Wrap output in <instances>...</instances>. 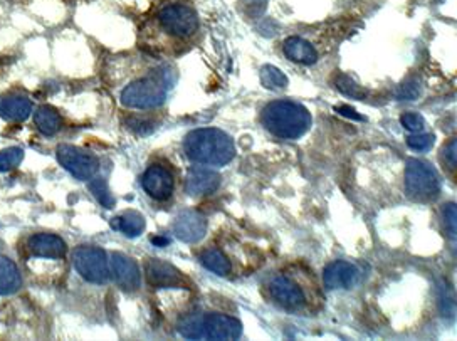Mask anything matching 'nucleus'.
<instances>
[{"instance_id": "7", "label": "nucleus", "mask_w": 457, "mask_h": 341, "mask_svg": "<svg viewBox=\"0 0 457 341\" xmlns=\"http://www.w3.org/2000/svg\"><path fill=\"white\" fill-rule=\"evenodd\" d=\"M73 262L79 276L93 284H103L110 277L106 253L94 245H81L73 253Z\"/></svg>"}, {"instance_id": "14", "label": "nucleus", "mask_w": 457, "mask_h": 341, "mask_svg": "<svg viewBox=\"0 0 457 341\" xmlns=\"http://www.w3.org/2000/svg\"><path fill=\"white\" fill-rule=\"evenodd\" d=\"M111 272H113L116 284L127 293L140 288V271H138L137 262L128 255L118 253L111 254Z\"/></svg>"}, {"instance_id": "13", "label": "nucleus", "mask_w": 457, "mask_h": 341, "mask_svg": "<svg viewBox=\"0 0 457 341\" xmlns=\"http://www.w3.org/2000/svg\"><path fill=\"white\" fill-rule=\"evenodd\" d=\"M360 271L357 266L347 261H335L325 267L323 281L326 289H349L358 282Z\"/></svg>"}, {"instance_id": "10", "label": "nucleus", "mask_w": 457, "mask_h": 341, "mask_svg": "<svg viewBox=\"0 0 457 341\" xmlns=\"http://www.w3.org/2000/svg\"><path fill=\"white\" fill-rule=\"evenodd\" d=\"M146 279L154 288H190V282L178 269H175L172 264L158 261V259H148L145 262Z\"/></svg>"}, {"instance_id": "27", "label": "nucleus", "mask_w": 457, "mask_h": 341, "mask_svg": "<svg viewBox=\"0 0 457 341\" xmlns=\"http://www.w3.org/2000/svg\"><path fill=\"white\" fill-rule=\"evenodd\" d=\"M436 141L434 134H427V133H419V134H412V137L407 138V145H409L412 150L415 151H425L430 150Z\"/></svg>"}, {"instance_id": "31", "label": "nucleus", "mask_w": 457, "mask_h": 341, "mask_svg": "<svg viewBox=\"0 0 457 341\" xmlns=\"http://www.w3.org/2000/svg\"><path fill=\"white\" fill-rule=\"evenodd\" d=\"M420 94V88L417 83H407L403 84L400 93H398V96L403 98V100H415L417 96Z\"/></svg>"}, {"instance_id": "32", "label": "nucleus", "mask_w": 457, "mask_h": 341, "mask_svg": "<svg viewBox=\"0 0 457 341\" xmlns=\"http://www.w3.org/2000/svg\"><path fill=\"white\" fill-rule=\"evenodd\" d=\"M336 111H338L340 115H343V116H347V118H352V120H358V121H363L365 118H363L361 115H358L355 110H353V108H349V106H336Z\"/></svg>"}, {"instance_id": "2", "label": "nucleus", "mask_w": 457, "mask_h": 341, "mask_svg": "<svg viewBox=\"0 0 457 341\" xmlns=\"http://www.w3.org/2000/svg\"><path fill=\"white\" fill-rule=\"evenodd\" d=\"M264 128L282 140L301 138L311 128L313 118L303 105L294 101H272L261 115Z\"/></svg>"}, {"instance_id": "4", "label": "nucleus", "mask_w": 457, "mask_h": 341, "mask_svg": "<svg viewBox=\"0 0 457 341\" xmlns=\"http://www.w3.org/2000/svg\"><path fill=\"white\" fill-rule=\"evenodd\" d=\"M178 333L187 340H237L242 335V325L232 316L207 313L187 318L178 326Z\"/></svg>"}, {"instance_id": "28", "label": "nucleus", "mask_w": 457, "mask_h": 341, "mask_svg": "<svg viewBox=\"0 0 457 341\" xmlns=\"http://www.w3.org/2000/svg\"><path fill=\"white\" fill-rule=\"evenodd\" d=\"M402 127L409 132H422L424 129V118L419 113H405L400 118Z\"/></svg>"}, {"instance_id": "21", "label": "nucleus", "mask_w": 457, "mask_h": 341, "mask_svg": "<svg viewBox=\"0 0 457 341\" xmlns=\"http://www.w3.org/2000/svg\"><path fill=\"white\" fill-rule=\"evenodd\" d=\"M35 125H37V129L46 137H52L61 129L62 120L59 113L51 106H40L34 115Z\"/></svg>"}, {"instance_id": "33", "label": "nucleus", "mask_w": 457, "mask_h": 341, "mask_svg": "<svg viewBox=\"0 0 457 341\" xmlns=\"http://www.w3.org/2000/svg\"><path fill=\"white\" fill-rule=\"evenodd\" d=\"M154 244L158 245V248H165V245L168 244V239H165V237H155Z\"/></svg>"}, {"instance_id": "18", "label": "nucleus", "mask_w": 457, "mask_h": 341, "mask_svg": "<svg viewBox=\"0 0 457 341\" xmlns=\"http://www.w3.org/2000/svg\"><path fill=\"white\" fill-rule=\"evenodd\" d=\"M33 113V103L24 96H8L0 98V116L7 121H24Z\"/></svg>"}, {"instance_id": "15", "label": "nucleus", "mask_w": 457, "mask_h": 341, "mask_svg": "<svg viewBox=\"0 0 457 341\" xmlns=\"http://www.w3.org/2000/svg\"><path fill=\"white\" fill-rule=\"evenodd\" d=\"M29 253L42 259H61L66 255V242L59 236L35 234L29 239Z\"/></svg>"}, {"instance_id": "1", "label": "nucleus", "mask_w": 457, "mask_h": 341, "mask_svg": "<svg viewBox=\"0 0 457 341\" xmlns=\"http://www.w3.org/2000/svg\"><path fill=\"white\" fill-rule=\"evenodd\" d=\"M185 155L195 163L224 167L234 158L236 146L226 132L217 128H199L183 140Z\"/></svg>"}, {"instance_id": "3", "label": "nucleus", "mask_w": 457, "mask_h": 341, "mask_svg": "<svg viewBox=\"0 0 457 341\" xmlns=\"http://www.w3.org/2000/svg\"><path fill=\"white\" fill-rule=\"evenodd\" d=\"M170 88L168 73L163 67H154L150 74L132 81L123 88L120 101L134 110H150L163 105Z\"/></svg>"}, {"instance_id": "11", "label": "nucleus", "mask_w": 457, "mask_h": 341, "mask_svg": "<svg viewBox=\"0 0 457 341\" xmlns=\"http://www.w3.org/2000/svg\"><path fill=\"white\" fill-rule=\"evenodd\" d=\"M143 190L146 192L151 199L155 200H167L172 197L175 188V178L172 172L163 165H151L146 168L141 178Z\"/></svg>"}, {"instance_id": "19", "label": "nucleus", "mask_w": 457, "mask_h": 341, "mask_svg": "<svg viewBox=\"0 0 457 341\" xmlns=\"http://www.w3.org/2000/svg\"><path fill=\"white\" fill-rule=\"evenodd\" d=\"M22 286V276L11 259L0 255V294H12Z\"/></svg>"}, {"instance_id": "24", "label": "nucleus", "mask_w": 457, "mask_h": 341, "mask_svg": "<svg viewBox=\"0 0 457 341\" xmlns=\"http://www.w3.org/2000/svg\"><path fill=\"white\" fill-rule=\"evenodd\" d=\"M24 160V151L21 148H7L0 151V172H8V170L19 167L21 161Z\"/></svg>"}, {"instance_id": "9", "label": "nucleus", "mask_w": 457, "mask_h": 341, "mask_svg": "<svg viewBox=\"0 0 457 341\" xmlns=\"http://www.w3.org/2000/svg\"><path fill=\"white\" fill-rule=\"evenodd\" d=\"M269 294H271L272 301L279 304L286 311L298 313L306 308L308 296L304 293L301 286L289 276H276L274 279L269 282Z\"/></svg>"}, {"instance_id": "20", "label": "nucleus", "mask_w": 457, "mask_h": 341, "mask_svg": "<svg viewBox=\"0 0 457 341\" xmlns=\"http://www.w3.org/2000/svg\"><path fill=\"white\" fill-rule=\"evenodd\" d=\"M113 227L116 231L123 232L127 237H138L145 231V219L134 210H127L115 219Z\"/></svg>"}, {"instance_id": "16", "label": "nucleus", "mask_w": 457, "mask_h": 341, "mask_svg": "<svg viewBox=\"0 0 457 341\" xmlns=\"http://www.w3.org/2000/svg\"><path fill=\"white\" fill-rule=\"evenodd\" d=\"M221 185V177L214 170L204 167H194L188 172L185 190L190 195H207L212 194Z\"/></svg>"}, {"instance_id": "5", "label": "nucleus", "mask_w": 457, "mask_h": 341, "mask_svg": "<svg viewBox=\"0 0 457 341\" xmlns=\"http://www.w3.org/2000/svg\"><path fill=\"white\" fill-rule=\"evenodd\" d=\"M156 29L165 37L187 40L199 30V16L187 4H168L155 16Z\"/></svg>"}, {"instance_id": "8", "label": "nucleus", "mask_w": 457, "mask_h": 341, "mask_svg": "<svg viewBox=\"0 0 457 341\" xmlns=\"http://www.w3.org/2000/svg\"><path fill=\"white\" fill-rule=\"evenodd\" d=\"M57 160L78 180H89L100 170V161L89 151L73 145L57 148Z\"/></svg>"}, {"instance_id": "17", "label": "nucleus", "mask_w": 457, "mask_h": 341, "mask_svg": "<svg viewBox=\"0 0 457 341\" xmlns=\"http://www.w3.org/2000/svg\"><path fill=\"white\" fill-rule=\"evenodd\" d=\"M282 51H284L288 59L298 62V64L311 66L318 61L316 49L311 46V42H308V40L303 37H298V35L286 39L284 42H282Z\"/></svg>"}, {"instance_id": "26", "label": "nucleus", "mask_w": 457, "mask_h": 341, "mask_svg": "<svg viewBox=\"0 0 457 341\" xmlns=\"http://www.w3.org/2000/svg\"><path fill=\"white\" fill-rule=\"evenodd\" d=\"M91 190H93L94 197H96V199L100 200V204L103 205V207H106V209L113 207L115 200H113V197L110 195V190H108V185H106L105 180H100V178H96V180L91 183Z\"/></svg>"}, {"instance_id": "29", "label": "nucleus", "mask_w": 457, "mask_h": 341, "mask_svg": "<svg viewBox=\"0 0 457 341\" xmlns=\"http://www.w3.org/2000/svg\"><path fill=\"white\" fill-rule=\"evenodd\" d=\"M456 138H452V140L447 143L446 146H444V150H442V161H444V167H447V168H451L452 172H454L456 170V155H457V151H456Z\"/></svg>"}, {"instance_id": "22", "label": "nucleus", "mask_w": 457, "mask_h": 341, "mask_svg": "<svg viewBox=\"0 0 457 341\" xmlns=\"http://www.w3.org/2000/svg\"><path fill=\"white\" fill-rule=\"evenodd\" d=\"M200 262L204 264V267H207L209 271H212L219 276H226L231 272V262H228L227 255L221 249L212 248L204 250L200 254Z\"/></svg>"}, {"instance_id": "12", "label": "nucleus", "mask_w": 457, "mask_h": 341, "mask_svg": "<svg viewBox=\"0 0 457 341\" xmlns=\"http://www.w3.org/2000/svg\"><path fill=\"white\" fill-rule=\"evenodd\" d=\"M205 231H207V221L195 210H183L173 222V232L177 239L187 244L199 242L205 236Z\"/></svg>"}, {"instance_id": "23", "label": "nucleus", "mask_w": 457, "mask_h": 341, "mask_svg": "<svg viewBox=\"0 0 457 341\" xmlns=\"http://www.w3.org/2000/svg\"><path fill=\"white\" fill-rule=\"evenodd\" d=\"M261 83L269 89H282L288 86V78L274 66H264L261 69Z\"/></svg>"}, {"instance_id": "25", "label": "nucleus", "mask_w": 457, "mask_h": 341, "mask_svg": "<svg viewBox=\"0 0 457 341\" xmlns=\"http://www.w3.org/2000/svg\"><path fill=\"white\" fill-rule=\"evenodd\" d=\"M336 88H338L343 94H347V96L355 98V100H363V98L366 96L365 89H363L361 86H358L355 81L345 74L338 76V79H336Z\"/></svg>"}, {"instance_id": "6", "label": "nucleus", "mask_w": 457, "mask_h": 341, "mask_svg": "<svg viewBox=\"0 0 457 341\" xmlns=\"http://www.w3.org/2000/svg\"><path fill=\"white\" fill-rule=\"evenodd\" d=\"M405 190L415 202L436 200L441 192V182L432 165L422 160H409L405 170Z\"/></svg>"}, {"instance_id": "30", "label": "nucleus", "mask_w": 457, "mask_h": 341, "mask_svg": "<svg viewBox=\"0 0 457 341\" xmlns=\"http://www.w3.org/2000/svg\"><path fill=\"white\" fill-rule=\"evenodd\" d=\"M444 224H446V231L454 239L456 237V205L449 204L444 209Z\"/></svg>"}]
</instances>
